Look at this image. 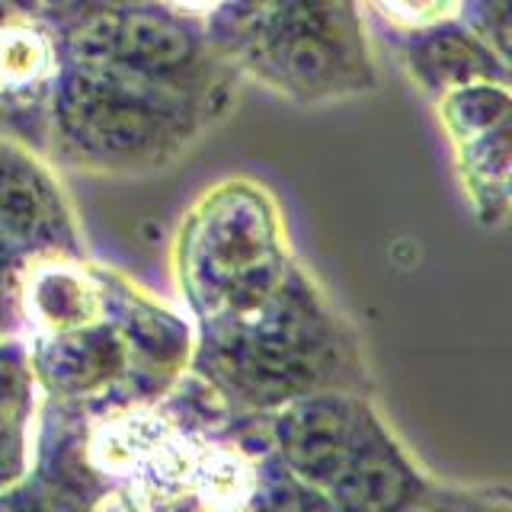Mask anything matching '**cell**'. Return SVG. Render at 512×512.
Returning <instances> with one entry per match:
<instances>
[{"instance_id": "cell-15", "label": "cell", "mask_w": 512, "mask_h": 512, "mask_svg": "<svg viewBox=\"0 0 512 512\" xmlns=\"http://www.w3.org/2000/svg\"><path fill=\"white\" fill-rule=\"evenodd\" d=\"M378 10L404 26H429L455 10L458 0H375Z\"/></svg>"}, {"instance_id": "cell-4", "label": "cell", "mask_w": 512, "mask_h": 512, "mask_svg": "<svg viewBox=\"0 0 512 512\" xmlns=\"http://www.w3.org/2000/svg\"><path fill=\"white\" fill-rule=\"evenodd\" d=\"M68 234L48 173L23 151L0 144V250L52 247Z\"/></svg>"}, {"instance_id": "cell-10", "label": "cell", "mask_w": 512, "mask_h": 512, "mask_svg": "<svg viewBox=\"0 0 512 512\" xmlns=\"http://www.w3.org/2000/svg\"><path fill=\"white\" fill-rule=\"evenodd\" d=\"M442 122L458 144L474 141L509 122V90L500 80H474L445 90L442 96Z\"/></svg>"}, {"instance_id": "cell-12", "label": "cell", "mask_w": 512, "mask_h": 512, "mask_svg": "<svg viewBox=\"0 0 512 512\" xmlns=\"http://www.w3.org/2000/svg\"><path fill=\"white\" fill-rule=\"evenodd\" d=\"M119 20L116 10L84 13L68 32V55L74 68H106L119 52Z\"/></svg>"}, {"instance_id": "cell-16", "label": "cell", "mask_w": 512, "mask_h": 512, "mask_svg": "<svg viewBox=\"0 0 512 512\" xmlns=\"http://www.w3.org/2000/svg\"><path fill=\"white\" fill-rule=\"evenodd\" d=\"M167 4L176 7V10H186V13H202V10L224 7L228 0H167Z\"/></svg>"}, {"instance_id": "cell-5", "label": "cell", "mask_w": 512, "mask_h": 512, "mask_svg": "<svg viewBox=\"0 0 512 512\" xmlns=\"http://www.w3.org/2000/svg\"><path fill=\"white\" fill-rule=\"evenodd\" d=\"M410 487L413 474L400 452L372 416L359 413L356 445L340 484L333 487L336 500L352 509H394L410 500Z\"/></svg>"}, {"instance_id": "cell-9", "label": "cell", "mask_w": 512, "mask_h": 512, "mask_svg": "<svg viewBox=\"0 0 512 512\" xmlns=\"http://www.w3.org/2000/svg\"><path fill=\"white\" fill-rule=\"evenodd\" d=\"M100 304L93 282L64 266H45L26 285V308L48 333L93 324Z\"/></svg>"}, {"instance_id": "cell-7", "label": "cell", "mask_w": 512, "mask_h": 512, "mask_svg": "<svg viewBox=\"0 0 512 512\" xmlns=\"http://www.w3.org/2000/svg\"><path fill=\"white\" fill-rule=\"evenodd\" d=\"M196 55L192 32L160 10H132L119 20V52L116 58L138 71L170 74Z\"/></svg>"}, {"instance_id": "cell-13", "label": "cell", "mask_w": 512, "mask_h": 512, "mask_svg": "<svg viewBox=\"0 0 512 512\" xmlns=\"http://www.w3.org/2000/svg\"><path fill=\"white\" fill-rule=\"evenodd\" d=\"M125 340L154 362H173L186 352V327L160 308H138L128 317Z\"/></svg>"}, {"instance_id": "cell-6", "label": "cell", "mask_w": 512, "mask_h": 512, "mask_svg": "<svg viewBox=\"0 0 512 512\" xmlns=\"http://www.w3.org/2000/svg\"><path fill=\"white\" fill-rule=\"evenodd\" d=\"M128 346L116 330L103 327H74L52 333V340L45 343L42 352V375L48 388L77 394V391H93L116 378L125 365Z\"/></svg>"}, {"instance_id": "cell-11", "label": "cell", "mask_w": 512, "mask_h": 512, "mask_svg": "<svg viewBox=\"0 0 512 512\" xmlns=\"http://www.w3.org/2000/svg\"><path fill=\"white\" fill-rule=\"evenodd\" d=\"M343 55H346V48L320 39L314 32L279 29L276 64L292 87H301V90L333 87L336 77L343 71Z\"/></svg>"}, {"instance_id": "cell-1", "label": "cell", "mask_w": 512, "mask_h": 512, "mask_svg": "<svg viewBox=\"0 0 512 512\" xmlns=\"http://www.w3.org/2000/svg\"><path fill=\"white\" fill-rule=\"evenodd\" d=\"M221 202H202L199 231L189 244L192 292L212 304H256L282 285L285 256L276 244L272 208L250 189H224ZM215 308V311H218Z\"/></svg>"}, {"instance_id": "cell-3", "label": "cell", "mask_w": 512, "mask_h": 512, "mask_svg": "<svg viewBox=\"0 0 512 512\" xmlns=\"http://www.w3.org/2000/svg\"><path fill=\"white\" fill-rule=\"evenodd\" d=\"M237 388L256 404H288L317 378V356L308 349V333L298 324L250 330L231 349Z\"/></svg>"}, {"instance_id": "cell-2", "label": "cell", "mask_w": 512, "mask_h": 512, "mask_svg": "<svg viewBox=\"0 0 512 512\" xmlns=\"http://www.w3.org/2000/svg\"><path fill=\"white\" fill-rule=\"evenodd\" d=\"M359 429V407L343 397H304L292 404L276 426L285 468L308 490L340 484Z\"/></svg>"}, {"instance_id": "cell-17", "label": "cell", "mask_w": 512, "mask_h": 512, "mask_svg": "<svg viewBox=\"0 0 512 512\" xmlns=\"http://www.w3.org/2000/svg\"><path fill=\"white\" fill-rule=\"evenodd\" d=\"M0 263H4V250H0ZM0 285H4V282H0Z\"/></svg>"}, {"instance_id": "cell-8", "label": "cell", "mask_w": 512, "mask_h": 512, "mask_svg": "<svg viewBox=\"0 0 512 512\" xmlns=\"http://www.w3.org/2000/svg\"><path fill=\"white\" fill-rule=\"evenodd\" d=\"M413 68L426 84L452 90L461 84H474V80H493V71L503 74V61H496L490 48L471 39L468 32L432 29L413 48Z\"/></svg>"}, {"instance_id": "cell-14", "label": "cell", "mask_w": 512, "mask_h": 512, "mask_svg": "<svg viewBox=\"0 0 512 512\" xmlns=\"http://www.w3.org/2000/svg\"><path fill=\"white\" fill-rule=\"evenodd\" d=\"M45 42L32 29L7 26L0 29V84L26 87L45 74Z\"/></svg>"}]
</instances>
